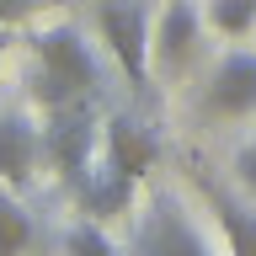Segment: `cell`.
<instances>
[{
	"label": "cell",
	"mask_w": 256,
	"mask_h": 256,
	"mask_svg": "<svg viewBox=\"0 0 256 256\" xmlns=\"http://www.w3.org/2000/svg\"><path fill=\"white\" fill-rule=\"evenodd\" d=\"M102 96V59H96L91 38L70 22L32 32V75H27V102L38 112H54L64 102H86Z\"/></svg>",
	"instance_id": "6da1fadb"
},
{
	"label": "cell",
	"mask_w": 256,
	"mask_h": 256,
	"mask_svg": "<svg viewBox=\"0 0 256 256\" xmlns=\"http://www.w3.org/2000/svg\"><path fill=\"white\" fill-rule=\"evenodd\" d=\"M38 128H43V160L59 171L64 187H80V176L91 171V160L102 155V123L91 112V96L43 112Z\"/></svg>",
	"instance_id": "7a4b0ae2"
},
{
	"label": "cell",
	"mask_w": 256,
	"mask_h": 256,
	"mask_svg": "<svg viewBox=\"0 0 256 256\" xmlns=\"http://www.w3.org/2000/svg\"><path fill=\"white\" fill-rule=\"evenodd\" d=\"M134 256H214V246H208V235L198 230V219L187 214V203L160 187V192H150V203L139 208Z\"/></svg>",
	"instance_id": "3957f363"
},
{
	"label": "cell",
	"mask_w": 256,
	"mask_h": 256,
	"mask_svg": "<svg viewBox=\"0 0 256 256\" xmlns=\"http://www.w3.org/2000/svg\"><path fill=\"white\" fill-rule=\"evenodd\" d=\"M96 38L107 43V54L118 59V70L128 75L134 91L150 86V11L144 0H102L96 6Z\"/></svg>",
	"instance_id": "277c9868"
},
{
	"label": "cell",
	"mask_w": 256,
	"mask_h": 256,
	"mask_svg": "<svg viewBox=\"0 0 256 256\" xmlns=\"http://www.w3.org/2000/svg\"><path fill=\"white\" fill-rule=\"evenodd\" d=\"M203 48V16L192 0H166L160 16L150 22V70L166 80H182Z\"/></svg>",
	"instance_id": "5b68a950"
},
{
	"label": "cell",
	"mask_w": 256,
	"mask_h": 256,
	"mask_svg": "<svg viewBox=\"0 0 256 256\" xmlns=\"http://www.w3.org/2000/svg\"><path fill=\"white\" fill-rule=\"evenodd\" d=\"M203 112L208 118H251L256 112V48H235L214 64L203 86Z\"/></svg>",
	"instance_id": "8992f818"
},
{
	"label": "cell",
	"mask_w": 256,
	"mask_h": 256,
	"mask_svg": "<svg viewBox=\"0 0 256 256\" xmlns=\"http://www.w3.org/2000/svg\"><path fill=\"white\" fill-rule=\"evenodd\" d=\"M155 155H160V139L150 134V123L128 118V112H107L102 118V160H107L112 171L144 182V176L155 171Z\"/></svg>",
	"instance_id": "52a82bcc"
},
{
	"label": "cell",
	"mask_w": 256,
	"mask_h": 256,
	"mask_svg": "<svg viewBox=\"0 0 256 256\" xmlns=\"http://www.w3.org/2000/svg\"><path fill=\"white\" fill-rule=\"evenodd\" d=\"M43 166V128L27 112H0V182L6 187H32Z\"/></svg>",
	"instance_id": "ba28073f"
},
{
	"label": "cell",
	"mask_w": 256,
	"mask_h": 256,
	"mask_svg": "<svg viewBox=\"0 0 256 256\" xmlns=\"http://www.w3.org/2000/svg\"><path fill=\"white\" fill-rule=\"evenodd\" d=\"M198 187H203L208 208H214V219L224 230V251L230 256H256V203H240L230 187L208 182V176H198Z\"/></svg>",
	"instance_id": "9c48e42d"
},
{
	"label": "cell",
	"mask_w": 256,
	"mask_h": 256,
	"mask_svg": "<svg viewBox=\"0 0 256 256\" xmlns=\"http://www.w3.org/2000/svg\"><path fill=\"white\" fill-rule=\"evenodd\" d=\"M134 187H139V182H134V176H123V171H112L107 160L96 155L91 160V171L80 176V208H86V214H91V219H118V214H128V208H134Z\"/></svg>",
	"instance_id": "30bf717a"
},
{
	"label": "cell",
	"mask_w": 256,
	"mask_h": 256,
	"mask_svg": "<svg viewBox=\"0 0 256 256\" xmlns=\"http://www.w3.org/2000/svg\"><path fill=\"white\" fill-rule=\"evenodd\" d=\"M38 240V219L27 214V203L16 198V187L0 182V256H27Z\"/></svg>",
	"instance_id": "8fae6325"
},
{
	"label": "cell",
	"mask_w": 256,
	"mask_h": 256,
	"mask_svg": "<svg viewBox=\"0 0 256 256\" xmlns=\"http://www.w3.org/2000/svg\"><path fill=\"white\" fill-rule=\"evenodd\" d=\"M59 251L64 256H118V246H112V235L102 230V219H75V224H64Z\"/></svg>",
	"instance_id": "7c38bea8"
},
{
	"label": "cell",
	"mask_w": 256,
	"mask_h": 256,
	"mask_svg": "<svg viewBox=\"0 0 256 256\" xmlns=\"http://www.w3.org/2000/svg\"><path fill=\"white\" fill-rule=\"evenodd\" d=\"M208 27L224 38L256 32V0H208Z\"/></svg>",
	"instance_id": "4fadbf2b"
},
{
	"label": "cell",
	"mask_w": 256,
	"mask_h": 256,
	"mask_svg": "<svg viewBox=\"0 0 256 256\" xmlns=\"http://www.w3.org/2000/svg\"><path fill=\"white\" fill-rule=\"evenodd\" d=\"M235 176H240V187L256 198V139L240 144V155H235Z\"/></svg>",
	"instance_id": "5bb4252c"
},
{
	"label": "cell",
	"mask_w": 256,
	"mask_h": 256,
	"mask_svg": "<svg viewBox=\"0 0 256 256\" xmlns=\"http://www.w3.org/2000/svg\"><path fill=\"white\" fill-rule=\"evenodd\" d=\"M32 6H38V0H0V27H16V22H27Z\"/></svg>",
	"instance_id": "9a60e30c"
},
{
	"label": "cell",
	"mask_w": 256,
	"mask_h": 256,
	"mask_svg": "<svg viewBox=\"0 0 256 256\" xmlns=\"http://www.w3.org/2000/svg\"><path fill=\"white\" fill-rule=\"evenodd\" d=\"M6 48H11V27H0V59H6Z\"/></svg>",
	"instance_id": "2e32d148"
}]
</instances>
